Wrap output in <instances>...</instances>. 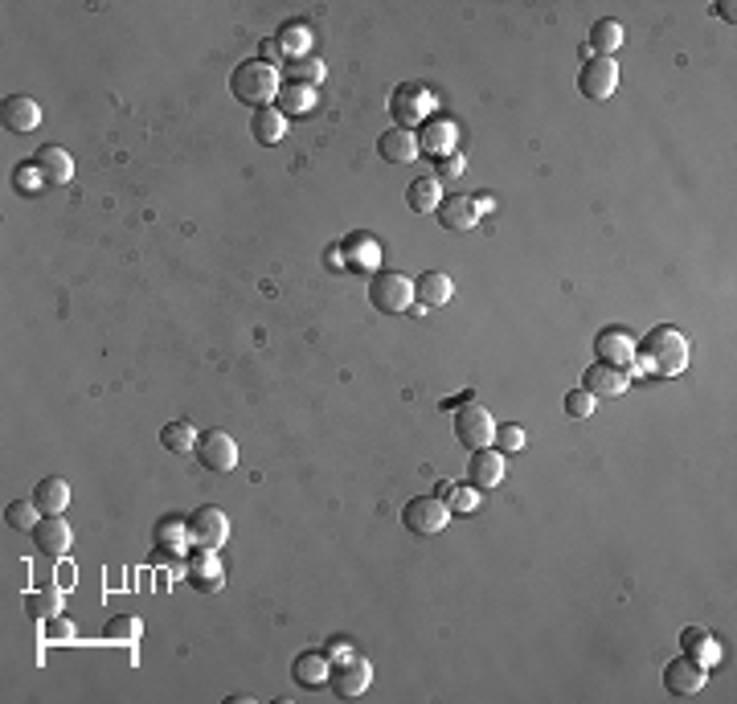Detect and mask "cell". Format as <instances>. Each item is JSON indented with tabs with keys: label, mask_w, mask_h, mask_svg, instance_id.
<instances>
[{
	"label": "cell",
	"mask_w": 737,
	"mask_h": 704,
	"mask_svg": "<svg viewBox=\"0 0 737 704\" xmlns=\"http://www.w3.org/2000/svg\"><path fill=\"white\" fill-rule=\"evenodd\" d=\"M688 369V340L672 324H656L643 340H635V361H631V381L639 377H676Z\"/></svg>",
	"instance_id": "obj_1"
},
{
	"label": "cell",
	"mask_w": 737,
	"mask_h": 704,
	"mask_svg": "<svg viewBox=\"0 0 737 704\" xmlns=\"http://www.w3.org/2000/svg\"><path fill=\"white\" fill-rule=\"evenodd\" d=\"M279 70L275 66H267V62H242V66H234V74H230V95L238 99V103H246V107H271V99L279 95Z\"/></svg>",
	"instance_id": "obj_2"
},
{
	"label": "cell",
	"mask_w": 737,
	"mask_h": 704,
	"mask_svg": "<svg viewBox=\"0 0 737 704\" xmlns=\"http://www.w3.org/2000/svg\"><path fill=\"white\" fill-rule=\"evenodd\" d=\"M369 303L381 316H402L414 307V279H406L402 271H377L369 279Z\"/></svg>",
	"instance_id": "obj_3"
},
{
	"label": "cell",
	"mask_w": 737,
	"mask_h": 704,
	"mask_svg": "<svg viewBox=\"0 0 737 704\" xmlns=\"http://www.w3.org/2000/svg\"><path fill=\"white\" fill-rule=\"evenodd\" d=\"M185 524H189V545L205 553H218L230 537V516L213 504H201L193 516H185Z\"/></svg>",
	"instance_id": "obj_4"
},
{
	"label": "cell",
	"mask_w": 737,
	"mask_h": 704,
	"mask_svg": "<svg viewBox=\"0 0 737 704\" xmlns=\"http://www.w3.org/2000/svg\"><path fill=\"white\" fill-rule=\"evenodd\" d=\"M447 520H451V508H447L443 496H414V500H406V508H402V524L410 528L414 537H435V533H443Z\"/></svg>",
	"instance_id": "obj_5"
},
{
	"label": "cell",
	"mask_w": 737,
	"mask_h": 704,
	"mask_svg": "<svg viewBox=\"0 0 737 704\" xmlns=\"http://www.w3.org/2000/svg\"><path fill=\"white\" fill-rule=\"evenodd\" d=\"M430 111H435V91H426L418 82H402L394 95H389V115H394V127H414L426 123Z\"/></svg>",
	"instance_id": "obj_6"
},
{
	"label": "cell",
	"mask_w": 737,
	"mask_h": 704,
	"mask_svg": "<svg viewBox=\"0 0 737 704\" xmlns=\"http://www.w3.org/2000/svg\"><path fill=\"white\" fill-rule=\"evenodd\" d=\"M492 434H496V422H492V414H488L480 402H463V406L455 410V438H459L467 451L492 447Z\"/></svg>",
	"instance_id": "obj_7"
},
{
	"label": "cell",
	"mask_w": 737,
	"mask_h": 704,
	"mask_svg": "<svg viewBox=\"0 0 737 704\" xmlns=\"http://www.w3.org/2000/svg\"><path fill=\"white\" fill-rule=\"evenodd\" d=\"M615 86H619V62H615V58H586V62H582V70H578V91H582V99L602 103V99L615 95Z\"/></svg>",
	"instance_id": "obj_8"
},
{
	"label": "cell",
	"mask_w": 737,
	"mask_h": 704,
	"mask_svg": "<svg viewBox=\"0 0 737 704\" xmlns=\"http://www.w3.org/2000/svg\"><path fill=\"white\" fill-rule=\"evenodd\" d=\"M332 676H328V684H332V692L340 696V700H353V696H361L369 684H373V668H369V659H361L357 651L353 655H344V659H332Z\"/></svg>",
	"instance_id": "obj_9"
},
{
	"label": "cell",
	"mask_w": 737,
	"mask_h": 704,
	"mask_svg": "<svg viewBox=\"0 0 737 704\" xmlns=\"http://www.w3.org/2000/svg\"><path fill=\"white\" fill-rule=\"evenodd\" d=\"M418 152H426L430 160H443V156H455V144H459V123L447 119V115H435L426 119L418 131Z\"/></svg>",
	"instance_id": "obj_10"
},
{
	"label": "cell",
	"mask_w": 737,
	"mask_h": 704,
	"mask_svg": "<svg viewBox=\"0 0 737 704\" xmlns=\"http://www.w3.org/2000/svg\"><path fill=\"white\" fill-rule=\"evenodd\" d=\"M340 258H344V271L377 275V267H381V242L369 230H353L349 238L340 242Z\"/></svg>",
	"instance_id": "obj_11"
},
{
	"label": "cell",
	"mask_w": 737,
	"mask_h": 704,
	"mask_svg": "<svg viewBox=\"0 0 737 704\" xmlns=\"http://www.w3.org/2000/svg\"><path fill=\"white\" fill-rule=\"evenodd\" d=\"M594 352H598L602 365L631 369V361H635V336H631L623 324H606V328L594 336Z\"/></svg>",
	"instance_id": "obj_12"
},
{
	"label": "cell",
	"mask_w": 737,
	"mask_h": 704,
	"mask_svg": "<svg viewBox=\"0 0 737 704\" xmlns=\"http://www.w3.org/2000/svg\"><path fill=\"white\" fill-rule=\"evenodd\" d=\"M197 459H201V467L226 475V471L238 467V443H234L226 430H205V434L197 438Z\"/></svg>",
	"instance_id": "obj_13"
},
{
	"label": "cell",
	"mask_w": 737,
	"mask_h": 704,
	"mask_svg": "<svg viewBox=\"0 0 737 704\" xmlns=\"http://www.w3.org/2000/svg\"><path fill=\"white\" fill-rule=\"evenodd\" d=\"M185 582H189L197 594H218V590L226 586V569H222L218 553L197 549V553L189 557V565H185Z\"/></svg>",
	"instance_id": "obj_14"
},
{
	"label": "cell",
	"mask_w": 737,
	"mask_h": 704,
	"mask_svg": "<svg viewBox=\"0 0 737 704\" xmlns=\"http://www.w3.org/2000/svg\"><path fill=\"white\" fill-rule=\"evenodd\" d=\"M705 676H709V668H701L697 659H688V655H676L664 664V688L676 696H697L705 688Z\"/></svg>",
	"instance_id": "obj_15"
},
{
	"label": "cell",
	"mask_w": 737,
	"mask_h": 704,
	"mask_svg": "<svg viewBox=\"0 0 737 704\" xmlns=\"http://www.w3.org/2000/svg\"><path fill=\"white\" fill-rule=\"evenodd\" d=\"M435 222H439L443 230H451V234H467L475 222H480V209H475V197H467V193H451V197H443V201H439V209H435Z\"/></svg>",
	"instance_id": "obj_16"
},
{
	"label": "cell",
	"mask_w": 737,
	"mask_h": 704,
	"mask_svg": "<svg viewBox=\"0 0 737 704\" xmlns=\"http://www.w3.org/2000/svg\"><path fill=\"white\" fill-rule=\"evenodd\" d=\"M627 385H631V373H627V369L602 365V361H594V365L582 373V389L594 393V398H619Z\"/></svg>",
	"instance_id": "obj_17"
},
{
	"label": "cell",
	"mask_w": 737,
	"mask_h": 704,
	"mask_svg": "<svg viewBox=\"0 0 737 704\" xmlns=\"http://www.w3.org/2000/svg\"><path fill=\"white\" fill-rule=\"evenodd\" d=\"M455 295V283L447 271H426L418 283H414V303L418 312H435V307H447Z\"/></svg>",
	"instance_id": "obj_18"
},
{
	"label": "cell",
	"mask_w": 737,
	"mask_h": 704,
	"mask_svg": "<svg viewBox=\"0 0 737 704\" xmlns=\"http://www.w3.org/2000/svg\"><path fill=\"white\" fill-rule=\"evenodd\" d=\"M377 156L389 164H410L418 160V136L410 127H385L377 136Z\"/></svg>",
	"instance_id": "obj_19"
},
{
	"label": "cell",
	"mask_w": 737,
	"mask_h": 704,
	"mask_svg": "<svg viewBox=\"0 0 737 704\" xmlns=\"http://www.w3.org/2000/svg\"><path fill=\"white\" fill-rule=\"evenodd\" d=\"M467 483L471 488H500L504 483V455L484 447V451H471L467 459Z\"/></svg>",
	"instance_id": "obj_20"
},
{
	"label": "cell",
	"mask_w": 737,
	"mask_h": 704,
	"mask_svg": "<svg viewBox=\"0 0 737 704\" xmlns=\"http://www.w3.org/2000/svg\"><path fill=\"white\" fill-rule=\"evenodd\" d=\"M185 545H189V524L181 520V516H160L156 524H152V549L160 553V557H181L185 553Z\"/></svg>",
	"instance_id": "obj_21"
},
{
	"label": "cell",
	"mask_w": 737,
	"mask_h": 704,
	"mask_svg": "<svg viewBox=\"0 0 737 704\" xmlns=\"http://www.w3.org/2000/svg\"><path fill=\"white\" fill-rule=\"evenodd\" d=\"M680 647H684V655H688V659H697L701 668L721 664V655H725V651H721V643H717L705 627H684V631H680Z\"/></svg>",
	"instance_id": "obj_22"
},
{
	"label": "cell",
	"mask_w": 737,
	"mask_h": 704,
	"mask_svg": "<svg viewBox=\"0 0 737 704\" xmlns=\"http://www.w3.org/2000/svg\"><path fill=\"white\" fill-rule=\"evenodd\" d=\"M33 164H37L41 176H46V185H66L74 176V156L58 144H46L41 152H33Z\"/></svg>",
	"instance_id": "obj_23"
},
{
	"label": "cell",
	"mask_w": 737,
	"mask_h": 704,
	"mask_svg": "<svg viewBox=\"0 0 737 704\" xmlns=\"http://www.w3.org/2000/svg\"><path fill=\"white\" fill-rule=\"evenodd\" d=\"M0 119H5L9 131L25 136V131H33V127L41 123V107H37L29 95H9L5 103H0Z\"/></svg>",
	"instance_id": "obj_24"
},
{
	"label": "cell",
	"mask_w": 737,
	"mask_h": 704,
	"mask_svg": "<svg viewBox=\"0 0 737 704\" xmlns=\"http://www.w3.org/2000/svg\"><path fill=\"white\" fill-rule=\"evenodd\" d=\"M33 541H37V549L41 553H50V557H62L66 549H70V524L62 520V516H41V524L33 528Z\"/></svg>",
	"instance_id": "obj_25"
},
{
	"label": "cell",
	"mask_w": 737,
	"mask_h": 704,
	"mask_svg": "<svg viewBox=\"0 0 737 704\" xmlns=\"http://www.w3.org/2000/svg\"><path fill=\"white\" fill-rule=\"evenodd\" d=\"M250 136L263 144V148L279 144V140L287 136V115H283L279 107H258V111L250 115Z\"/></svg>",
	"instance_id": "obj_26"
},
{
	"label": "cell",
	"mask_w": 737,
	"mask_h": 704,
	"mask_svg": "<svg viewBox=\"0 0 737 704\" xmlns=\"http://www.w3.org/2000/svg\"><path fill=\"white\" fill-rule=\"evenodd\" d=\"M291 676H295V684H303V688H324L328 676H332V659H328V655H316V651H303V655H295Z\"/></svg>",
	"instance_id": "obj_27"
},
{
	"label": "cell",
	"mask_w": 737,
	"mask_h": 704,
	"mask_svg": "<svg viewBox=\"0 0 737 704\" xmlns=\"http://www.w3.org/2000/svg\"><path fill=\"white\" fill-rule=\"evenodd\" d=\"M33 504L46 512V516H62L66 508H70V483L66 479H58V475H50V479H41L37 488H33Z\"/></svg>",
	"instance_id": "obj_28"
},
{
	"label": "cell",
	"mask_w": 737,
	"mask_h": 704,
	"mask_svg": "<svg viewBox=\"0 0 737 704\" xmlns=\"http://www.w3.org/2000/svg\"><path fill=\"white\" fill-rule=\"evenodd\" d=\"M275 107L291 119V115H308L316 107V86H303V82H283L279 95H275Z\"/></svg>",
	"instance_id": "obj_29"
},
{
	"label": "cell",
	"mask_w": 737,
	"mask_h": 704,
	"mask_svg": "<svg viewBox=\"0 0 737 704\" xmlns=\"http://www.w3.org/2000/svg\"><path fill=\"white\" fill-rule=\"evenodd\" d=\"M21 606H25V614H29V619L46 623V619H54V614H62V590H58V586L29 590V594L21 598Z\"/></svg>",
	"instance_id": "obj_30"
},
{
	"label": "cell",
	"mask_w": 737,
	"mask_h": 704,
	"mask_svg": "<svg viewBox=\"0 0 737 704\" xmlns=\"http://www.w3.org/2000/svg\"><path fill=\"white\" fill-rule=\"evenodd\" d=\"M586 46H590L594 58H611V54L623 46V25H619L615 17H602V21L590 29V41H586Z\"/></svg>",
	"instance_id": "obj_31"
},
{
	"label": "cell",
	"mask_w": 737,
	"mask_h": 704,
	"mask_svg": "<svg viewBox=\"0 0 737 704\" xmlns=\"http://www.w3.org/2000/svg\"><path fill=\"white\" fill-rule=\"evenodd\" d=\"M275 41L283 46V54H287V58H303V54H312V29H308V21H283V25H279V33H275Z\"/></svg>",
	"instance_id": "obj_32"
},
{
	"label": "cell",
	"mask_w": 737,
	"mask_h": 704,
	"mask_svg": "<svg viewBox=\"0 0 737 704\" xmlns=\"http://www.w3.org/2000/svg\"><path fill=\"white\" fill-rule=\"evenodd\" d=\"M406 201L414 213H435L439 201H443V185L435 181V176H418V181H410L406 189Z\"/></svg>",
	"instance_id": "obj_33"
},
{
	"label": "cell",
	"mask_w": 737,
	"mask_h": 704,
	"mask_svg": "<svg viewBox=\"0 0 737 704\" xmlns=\"http://www.w3.org/2000/svg\"><path fill=\"white\" fill-rule=\"evenodd\" d=\"M439 496L447 500L451 516H467L480 508V488H467V483H439Z\"/></svg>",
	"instance_id": "obj_34"
},
{
	"label": "cell",
	"mask_w": 737,
	"mask_h": 704,
	"mask_svg": "<svg viewBox=\"0 0 737 704\" xmlns=\"http://www.w3.org/2000/svg\"><path fill=\"white\" fill-rule=\"evenodd\" d=\"M160 443L172 455H189V451H197V430H193V422H168L160 430Z\"/></svg>",
	"instance_id": "obj_35"
},
{
	"label": "cell",
	"mask_w": 737,
	"mask_h": 704,
	"mask_svg": "<svg viewBox=\"0 0 737 704\" xmlns=\"http://www.w3.org/2000/svg\"><path fill=\"white\" fill-rule=\"evenodd\" d=\"M283 74H287V82L320 86V82H324V62H320V58H312V54H303V58H287V62H283Z\"/></svg>",
	"instance_id": "obj_36"
},
{
	"label": "cell",
	"mask_w": 737,
	"mask_h": 704,
	"mask_svg": "<svg viewBox=\"0 0 737 704\" xmlns=\"http://www.w3.org/2000/svg\"><path fill=\"white\" fill-rule=\"evenodd\" d=\"M41 516H46V512H41L33 500H13V504L5 508L9 528H21V533H33V528L41 524Z\"/></svg>",
	"instance_id": "obj_37"
},
{
	"label": "cell",
	"mask_w": 737,
	"mask_h": 704,
	"mask_svg": "<svg viewBox=\"0 0 737 704\" xmlns=\"http://www.w3.org/2000/svg\"><path fill=\"white\" fill-rule=\"evenodd\" d=\"M492 447L508 459V455H520L525 451V426H516V422H504V426H496V434H492Z\"/></svg>",
	"instance_id": "obj_38"
},
{
	"label": "cell",
	"mask_w": 737,
	"mask_h": 704,
	"mask_svg": "<svg viewBox=\"0 0 737 704\" xmlns=\"http://www.w3.org/2000/svg\"><path fill=\"white\" fill-rule=\"evenodd\" d=\"M594 406H598V398H594V393H586L582 385L566 393V418H574V422L590 418V414H594Z\"/></svg>",
	"instance_id": "obj_39"
},
{
	"label": "cell",
	"mask_w": 737,
	"mask_h": 704,
	"mask_svg": "<svg viewBox=\"0 0 737 704\" xmlns=\"http://www.w3.org/2000/svg\"><path fill=\"white\" fill-rule=\"evenodd\" d=\"M46 639H50L54 647L74 643V639H78V627H74L70 619H62V614H54V619H46Z\"/></svg>",
	"instance_id": "obj_40"
},
{
	"label": "cell",
	"mask_w": 737,
	"mask_h": 704,
	"mask_svg": "<svg viewBox=\"0 0 737 704\" xmlns=\"http://www.w3.org/2000/svg\"><path fill=\"white\" fill-rule=\"evenodd\" d=\"M103 635L115 639V643H136L140 639V619H111Z\"/></svg>",
	"instance_id": "obj_41"
},
{
	"label": "cell",
	"mask_w": 737,
	"mask_h": 704,
	"mask_svg": "<svg viewBox=\"0 0 737 704\" xmlns=\"http://www.w3.org/2000/svg\"><path fill=\"white\" fill-rule=\"evenodd\" d=\"M467 168V160L455 152V156H443V160H435V181L443 185V181H455V176Z\"/></svg>",
	"instance_id": "obj_42"
},
{
	"label": "cell",
	"mask_w": 737,
	"mask_h": 704,
	"mask_svg": "<svg viewBox=\"0 0 737 704\" xmlns=\"http://www.w3.org/2000/svg\"><path fill=\"white\" fill-rule=\"evenodd\" d=\"M17 185H21V193H37L41 185H46V176H41V172H37V164L29 160V164H21V168H17Z\"/></svg>",
	"instance_id": "obj_43"
},
{
	"label": "cell",
	"mask_w": 737,
	"mask_h": 704,
	"mask_svg": "<svg viewBox=\"0 0 737 704\" xmlns=\"http://www.w3.org/2000/svg\"><path fill=\"white\" fill-rule=\"evenodd\" d=\"M258 62H267V66H275V62H287V54H283V46H279L275 37L258 41Z\"/></svg>",
	"instance_id": "obj_44"
},
{
	"label": "cell",
	"mask_w": 737,
	"mask_h": 704,
	"mask_svg": "<svg viewBox=\"0 0 737 704\" xmlns=\"http://www.w3.org/2000/svg\"><path fill=\"white\" fill-rule=\"evenodd\" d=\"M344 655H353L349 639H332V643H328V659H344Z\"/></svg>",
	"instance_id": "obj_45"
},
{
	"label": "cell",
	"mask_w": 737,
	"mask_h": 704,
	"mask_svg": "<svg viewBox=\"0 0 737 704\" xmlns=\"http://www.w3.org/2000/svg\"><path fill=\"white\" fill-rule=\"evenodd\" d=\"M324 262H328L332 271H340V267H344V258H340V246H328V258H324Z\"/></svg>",
	"instance_id": "obj_46"
},
{
	"label": "cell",
	"mask_w": 737,
	"mask_h": 704,
	"mask_svg": "<svg viewBox=\"0 0 737 704\" xmlns=\"http://www.w3.org/2000/svg\"><path fill=\"white\" fill-rule=\"evenodd\" d=\"M717 17H725V21H733V17H737V9H733V0H721V5H717Z\"/></svg>",
	"instance_id": "obj_47"
}]
</instances>
